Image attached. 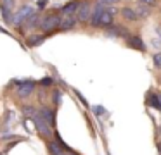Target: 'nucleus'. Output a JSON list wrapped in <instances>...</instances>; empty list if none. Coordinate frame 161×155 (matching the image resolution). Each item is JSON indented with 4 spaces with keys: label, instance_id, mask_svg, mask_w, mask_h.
Returning a JSON list of instances; mask_svg holds the SVG:
<instances>
[{
    "label": "nucleus",
    "instance_id": "nucleus-12",
    "mask_svg": "<svg viewBox=\"0 0 161 155\" xmlns=\"http://www.w3.org/2000/svg\"><path fill=\"white\" fill-rule=\"evenodd\" d=\"M126 41H128V45L132 48H135V50H140V52L146 50V43L142 41V38H140V36H128V38H126Z\"/></svg>",
    "mask_w": 161,
    "mask_h": 155
},
{
    "label": "nucleus",
    "instance_id": "nucleus-22",
    "mask_svg": "<svg viewBox=\"0 0 161 155\" xmlns=\"http://www.w3.org/2000/svg\"><path fill=\"white\" fill-rule=\"evenodd\" d=\"M52 100H54V103H56V105H59V103H61V91H54Z\"/></svg>",
    "mask_w": 161,
    "mask_h": 155
},
{
    "label": "nucleus",
    "instance_id": "nucleus-4",
    "mask_svg": "<svg viewBox=\"0 0 161 155\" xmlns=\"http://www.w3.org/2000/svg\"><path fill=\"white\" fill-rule=\"evenodd\" d=\"M16 93H18V96H21V98H28L30 95H31L33 91H35V83L33 81H16Z\"/></svg>",
    "mask_w": 161,
    "mask_h": 155
},
{
    "label": "nucleus",
    "instance_id": "nucleus-14",
    "mask_svg": "<svg viewBox=\"0 0 161 155\" xmlns=\"http://www.w3.org/2000/svg\"><path fill=\"white\" fill-rule=\"evenodd\" d=\"M121 16H123V19H126V21H139V16H137V12L132 7H123Z\"/></svg>",
    "mask_w": 161,
    "mask_h": 155
},
{
    "label": "nucleus",
    "instance_id": "nucleus-25",
    "mask_svg": "<svg viewBox=\"0 0 161 155\" xmlns=\"http://www.w3.org/2000/svg\"><path fill=\"white\" fill-rule=\"evenodd\" d=\"M99 2L104 3V5H114V3L118 2V0H99Z\"/></svg>",
    "mask_w": 161,
    "mask_h": 155
},
{
    "label": "nucleus",
    "instance_id": "nucleus-1",
    "mask_svg": "<svg viewBox=\"0 0 161 155\" xmlns=\"http://www.w3.org/2000/svg\"><path fill=\"white\" fill-rule=\"evenodd\" d=\"M90 24L94 28H109L113 26V14L108 12L104 3L97 2L95 7L92 9V16H90Z\"/></svg>",
    "mask_w": 161,
    "mask_h": 155
},
{
    "label": "nucleus",
    "instance_id": "nucleus-5",
    "mask_svg": "<svg viewBox=\"0 0 161 155\" xmlns=\"http://www.w3.org/2000/svg\"><path fill=\"white\" fill-rule=\"evenodd\" d=\"M33 122L36 124V129L40 131V134H42V136L49 138V136H52V134H54V129H52V126H49V124H47L45 121L42 119V116H40L38 112H36V116L33 117Z\"/></svg>",
    "mask_w": 161,
    "mask_h": 155
},
{
    "label": "nucleus",
    "instance_id": "nucleus-6",
    "mask_svg": "<svg viewBox=\"0 0 161 155\" xmlns=\"http://www.w3.org/2000/svg\"><path fill=\"white\" fill-rule=\"evenodd\" d=\"M92 16V5L90 2H81L80 5H78V10H76V19L81 21V23H85V21H88Z\"/></svg>",
    "mask_w": 161,
    "mask_h": 155
},
{
    "label": "nucleus",
    "instance_id": "nucleus-27",
    "mask_svg": "<svg viewBox=\"0 0 161 155\" xmlns=\"http://www.w3.org/2000/svg\"><path fill=\"white\" fill-rule=\"evenodd\" d=\"M140 3H146V5H154V2L156 0H139Z\"/></svg>",
    "mask_w": 161,
    "mask_h": 155
},
{
    "label": "nucleus",
    "instance_id": "nucleus-24",
    "mask_svg": "<svg viewBox=\"0 0 161 155\" xmlns=\"http://www.w3.org/2000/svg\"><path fill=\"white\" fill-rule=\"evenodd\" d=\"M2 3H4L5 7H9V9L12 10V9H14V3H16V2H14V0H2Z\"/></svg>",
    "mask_w": 161,
    "mask_h": 155
},
{
    "label": "nucleus",
    "instance_id": "nucleus-19",
    "mask_svg": "<svg viewBox=\"0 0 161 155\" xmlns=\"http://www.w3.org/2000/svg\"><path fill=\"white\" fill-rule=\"evenodd\" d=\"M151 45H153V48H156L158 52H161V38H153Z\"/></svg>",
    "mask_w": 161,
    "mask_h": 155
},
{
    "label": "nucleus",
    "instance_id": "nucleus-23",
    "mask_svg": "<svg viewBox=\"0 0 161 155\" xmlns=\"http://www.w3.org/2000/svg\"><path fill=\"white\" fill-rule=\"evenodd\" d=\"M40 85H42V86H50V85H52V78H43V79H40Z\"/></svg>",
    "mask_w": 161,
    "mask_h": 155
},
{
    "label": "nucleus",
    "instance_id": "nucleus-3",
    "mask_svg": "<svg viewBox=\"0 0 161 155\" xmlns=\"http://www.w3.org/2000/svg\"><path fill=\"white\" fill-rule=\"evenodd\" d=\"M33 14H35V9H33L31 5H23L21 9L16 12V16L12 17V19H14V21H12V24H14V26H21V24L26 23Z\"/></svg>",
    "mask_w": 161,
    "mask_h": 155
},
{
    "label": "nucleus",
    "instance_id": "nucleus-28",
    "mask_svg": "<svg viewBox=\"0 0 161 155\" xmlns=\"http://www.w3.org/2000/svg\"><path fill=\"white\" fill-rule=\"evenodd\" d=\"M158 150H159V155H161V141H159V145H158Z\"/></svg>",
    "mask_w": 161,
    "mask_h": 155
},
{
    "label": "nucleus",
    "instance_id": "nucleus-16",
    "mask_svg": "<svg viewBox=\"0 0 161 155\" xmlns=\"http://www.w3.org/2000/svg\"><path fill=\"white\" fill-rule=\"evenodd\" d=\"M0 12H2V17H4V21H5V23H12V10L11 9H9V7H5L4 5V3H2V5H0Z\"/></svg>",
    "mask_w": 161,
    "mask_h": 155
},
{
    "label": "nucleus",
    "instance_id": "nucleus-10",
    "mask_svg": "<svg viewBox=\"0 0 161 155\" xmlns=\"http://www.w3.org/2000/svg\"><path fill=\"white\" fill-rule=\"evenodd\" d=\"M106 34L108 36H123V38H128V31L125 29V28H121V26H109V28H106Z\"/></svg>",
    "mask_w": 161,
    "mask_h": 155
},
{
    "label": "nucleus",
    "instance_id": "nucleus-7",
    "mask_svg": "<svg viewBox=\"0 0 161 155\" xmlns=\"http://www.w3.org/2000/svg\"><path fill=\"white\" fill-rule=\"evenodd\" d=\"M38 114L42 116V119L45 121L49 126H56V112H54L52 109H49V107H43V109L38 110Z\"/></svg>",
    "mask_w": 161,
    "mask_h": 155
},
{
    "label": "nucleus",
    "instance_id": "nucleus-11",
    "mask_svg": "<svg viewBox=\"0 0 161 155\" xmlns=\"http://www.w3.org/2000/svg\"><path fill=\"white\" fill-rule=\"evenodd\" d=\"M78 5H80V2L78 0H71V2L64 3L63 7H61V12L64 14V16H75L78 10Z\"/></svg>",
    "mask_w": 161,
    "mask_h": 155
},
{
    "label": "nucleus",
    "instance_id": "nucleus-17",
    "mask_svg": "<svg viewBox=\"0 0 161 155\" xmlns=\"http://www.w3.org/2000/svg\"><path fill=\"white\" fill-rule=\"evenodd\" d=\"M23 112H25V116H26V117H30V119H33V117L36 116V112H38V110H36L35 107L25 105V107H23Z\"/></svg>",
    "mask_w": 161,
    "mask_h": 155
},
{
    "label": "nucleus",
    "instance_id": "nucleus-8",
    "mask_svg": "<svg viewBox=\"0 0 161 155\" xmlns=\"http://www.w3.org/2000/svg\"><path fill=\"white\" fill-rule=\"evenodd\" d=\"M76 23H78L76 16H64V17H61V24H59V29H63V31L73 29V28L76 26Z\"/></svg>",
    "mask_w": 161,
    "mask_h": 155
},
{
    "label": "nucleus",
    "instance_id": "nucleus-20",
    "mask_svg": "<svg viewBox=\"0 0 161 155\" xmlns=\"http://www.w3.org/2000/svg\"><path fill=\"white\" fill-rule=\"evenodd\" d=\"M154 65H156L158 69L161 67V52H156V54H154Z\"/></svg>",
    "mask_w": 161,
    "mask_h": 155
},
{
    "label": "nucleus",
    "instance_id": "nucleus-13",
    "mask_svg": "<svg viewBox=\"0 0 161 155\" xmlns=\"http://www.w3.org/2000/svg\"><path fill=\"white\" fill-rule=\"evenodd\" d=\"M43 41H45V36H43V34H30L28 40H26V45L35 48V47H40Z\"/></svg>",
    "mask_w": 161,
    "mask_h": 155
},
{
    "label": "nucleus",
    "instance_id": "nucleus-9",
    "mask_svg": "<svg viewBox=\"0 0 161 155\" xmlns=\"http://www.w3.org/2000/svg\"><path fill=\"white\" fill-rule=\"evenodd\" d=\"M146 103L149 107H153V109H156V110H159L161 112V100H159V93H153V91H149L146 95Z\"/></svg>",
    "mask_w": 161,
    "mask_h": 155
},
{
    "label": "nucleus",
    "instance_id": "nucleus-26",
    "mask_svg": "<svg viewBox=\"0 0 161 155\" xmlns=\"http://www.w3.org/2000/svg\"><path fill=\"white\" fill-rule=\"evenodd\" d=\"M47 7V0H38V9H45Z\"/></svg>",
    "mask_w": 161,
    "mask_h": 155
},
{
    "label": "nucleus",
    "instance_id": "nucleus-18",
    "mask_svg": "<svg viewBox=\"0 0 161 155\" xmlns=\"http://www.w3.org/2000/svg\"><path fill=\"white\" fill-rule=\"evenodd\" d=\"M92 112H94L95 116H99V117H101V116H108V110H106L104 107H101V105H94V107H92Z\"/></svg>",
    "mask_w": 161,
    "mask_h": 155
},
{
    "label": "nucleus",
    "instance_id": "nucleus-15",
    "mask_svg": "<svg viewBox=\"0 0 161 155\" xmlns=\"http://www.w3.org/2000/svg\"><path fill=\"white\" fill-rule=\"evenodd\" d=\"M40 21H42V19H40L38 14L35 12L28 21H26V28H30V29H35V28H38V26H40Z\"/></svg>",
    "mask_w": 161,
    "mask_h": 155
},
{
    "label": "nucleus",
    "instance_id": "nucleus-2",
    "mask_svg": "<svg viewBox=\"0 0 161 155\" xmlns=\"http://www.w3.org/2000/svg\"><path fill=\"white\" fill-rule=\"evenodd\" d=\"M61 24V17L57 16V14H49L47 17H43L42 21H40V29L43 31V33H50V31H56L57 28H59Z\"/></svg>",
    "mask_w": 161,
    "mask_h": 155
},
{
    "label": "nucleus",
    "instance_id": "nucleus-21",
    "mask_svg": "<svg viewBox=\"0 0 161 155\" xmlns=\"http://www.w3.org/2000/svg\"><path fill=\"white\" fill-rule=\"evenodd\" d=\"M147 14H149V9H146V5H142V7H140V10L137 12V16H139V17H146Z\"/></svg>",
    "mask_w": 161,
    "mask_h": 155
}]
</instances>
